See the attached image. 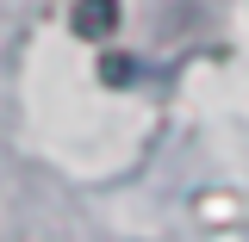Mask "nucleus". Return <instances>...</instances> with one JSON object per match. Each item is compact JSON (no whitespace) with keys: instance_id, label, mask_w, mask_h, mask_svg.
Returning <instances> with one entry per match:
<instances>
[{"instance_id":"obj_1","label":"nucleus","mask_w":249,"mask_h":242,"mask_svg":"<svg viewBox=\"0 0 249 242\" xmlns=\"http://www.w3.org/2000/svg\"><path fill=\"white\" fill-rule=\"evenodd\" d=\"M75 31L100 44V37H112L119 31V0H75Z\"/></svg>"}]
</instances>
